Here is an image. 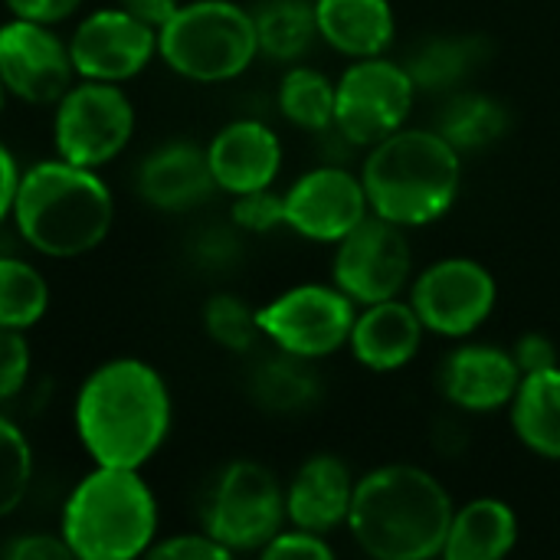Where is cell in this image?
<instances>
[{
    "label": "cell",
    "instance_id": "6da1fadb",
    "mask_svg": "<svg viewBox=\"0 0 560 560\" xmlns=\"http://www.w3.org/2000/svg\"><path fill=\"white\" fill-rule=\"evenodd\" d=\"M75 436L95 466L141 469L171 433V390L141 358L98 364L75 394Z\"/></svg>",
    "mask_w": 560,
    "mask_h": 560
},
{
    "label": "cell",
    "instance_id": "7a4b0ae2",
    "mask_svg": "<svg viewBox=\"0 0 560 560\" xmlns=\"http://www.w3.org/2000/svg\"><path fill=\"white\" fill-rule=\"evenodd\" d=\"M16 236L49 259H75L98 249L115 223V200L95 167L36 161L20 174L13 213Z\"/></svg>",
    "mask_w": 560,
    "mask_h": 560
},
{
    "label": "cell",
    "instance_id": "3957f363",
    "mask_svg": "<svg viewBox=\"0 0 560 560\" xmlns=\"http://www.w3.org/2000/svg\"><path fill=\"white\" fill-rule=\"evenodd\" d=\"M453 522L446 489L420 466H381L354 482L348 528L377 560H430L443 555Z\"/></svg>",
    "mask_w": 560,
    "mask_h": 560
},
{
    "label": "cell",
    "instance_id": "277c9868",
    "mask_svg": "<svg viewBox=\"0 0 560 560\" xmlns=\"http://www.w3.org/2000/svg\"><path fill=\"white\" fill-rule=\"evenodd\" d=\"M459 151L430 128H397L371 148L361 171L371 213L397 226L440 220L459 194Z\"/></svg>",
    "mask_w": 560,
    "mask_h": 560
},
{
    "label": "cell",
    "instance_id": "5b68a950",
    "mask_svg": "<svg viewBox=\"0 0 560 560\" xmlns=\"http://www.w3.org/2000/svg\"><path fill=\"white\" fill-rule=\"evenodd\" d=\"M72 558L135 560L158 541V499L141 469L95 466L69 492L59 518Z\"/></svg>",
    "mask_w": 560,
    "mask_h": 560
},
{
    "label": "cell",
    "instance_id": "8992f818",
    "mask_svg": "<svg viewBox=\"0 0 560 560\" xmlns=\"http://www.w3.org/2000/svg\"><path fill=\"white\" fill-rule=\"evenodd\" d=\"M158 56L190 82H230L259 56L253 10L233 0L180 3L158 30Z\"/></svg>",
    "mask_w": 560,
    "mask_h": 560
},
{
    "label": "cell",
    "instance_id": "52a82bcc",
    "mask_svg": "<svg viewBox=\"0 0 560 560\" xmlns=\"http://www.w3.org/2000/svg\"><path fill=\"white\" fill-rule=\"evenodd\" d=\"M285 522V492L279 479L253 459L230 463L217 476L203 509V532L230 555L262 551Z\"/></svg>",
    "mask_w": 560,
    "mask_h": 560
},
{
    "label": "cell",
    "instance_id": "ba28073f",
    "mask_svg": "<svg viewBox=\"0 0 560 560\" xmlns=\"http://www.w3.org/2000/svg\"><path fill=\"white\" fill-rule=\"evenodd\" d=\"M135 135V105L115 82L79 79L56 102L52 141L62 161L82 167H105Z\"/></svg>",
    "mask_w": 560,
    "mask_h": 560
},
{
    "label": "cell",
    "instance_id": "9c48e42d",
    "mask_svg": "<svg viewBox=\"0 0 560 560\" xmlns=\"http://www.w3.org/2000/svg\"><path fill=\"white\" fill-rule=\"evenodd\" d=\"M417 85L404 62L384 56L358 59L335 82V131L348 144L374 148L404 128L413 108Z\"/></svg>",
    "mask_w": 560,
    "mask_h": 560
},
{
    "label": "cell",
    "instance_id": "30bf717a",
    "mask_svg": "<svg viewBox=\"0 0 560 560\" xmlns=\"http://www.w3.org/2000/svg\"><path fill=\"white\" fill-rule=\"evenodd\" d=\"M259 331L279 351L315 361L341 351L354 328V299L338 285H295L256 308Z\"/></svg>",
    "mask_w": 560,
    "mask_h": 560
},
{
    "label": "cell",
    "instance_id": "8fae6325",
    "mask_svg": "<svg viewBox=\"0 0 560 560\" xmlns=\"http://www.w3.org/2000/svg\"><path fill=\"white\" fill-rule=\"evenodd\" d=\"M335 285L354 299V305H374L397 299L410 282V243L404 226L384 217H364L348 236L338 240Z\"/></svg>",
    "mask_w": 560,
    "mask_h": 560
},
{
    "label": "cell",
    "instance_id": "7c38bea8",
    "mask_svg": "<svg viewBox=\"0 0 560 560\" xmlns=\"http://www.w3.org/2000/svg\"><path fill=\"white\" fill-rule=\"evenodd\" d=\"M495 279L476 259H440L423 269L410 289V305L427 331L443 338L472 335L495 308Z\"/></svg>",
    "mask_w": 560,
    "mask_h": 560
},
{
    "label": "cell",
    "instance_id": "4fadbf2b",
    "mask_svg": "<svg viewBox=\"0 0 560 560\" xmlns=\"http://www.w3.org/2000/svg\"><path fill=\"white\" fill-rule=\"evenodd\" d=\"M75 79L69 39L49 23L10 16L0 26V82L26 105H56Z\"/></svg>",
    "mask_w": 560,
    "mask_h": 560
},
{
    "label": "cell",
    "instance_id": "5bb4252c",
    "mask_svg": "<svg viewBox=\"0 0 560 560\" xmlns=\"http://www.w3.org/2000/svg\"><path fill=\"white\" fill-rule=\"evenodd\" d=\"M69 52L79 79L95 82H128L148 69L158 56V30L131 16L128 10L102 7L82 16L69 36Z\"/></svg>",
    "mask_w": 560,
    "mask_h": 560
},
{
    "label": "cell",
    "instance_id": "9a60e30c",
    "mask_svg": "<svg viewBox=\"0 0 560 560\" xmlns=\"http://www.w3.org/2000/svg\"><path fill=\"white\" fill-rule=\"evenodd\" d=\"M282 197L285 226L318 243H338L371 213L364 180L335 164L302 174Z\"/></svg>",
    "mask_w": 560,
    "mask_h": 560
},
{
    "label": "cell",
    "instance_id": "2e32d148",
    "mask_svg": "<svg viewBox=\"0 0 560 560\" xmlns=\"http://www.w3.org/2000/svg\"><path fill=\"white\" fill-rule=\"evenodd\" d=\"M138 197L161 213H187L210 200L217 190L207 148L194 141H164L138 167Z\"/></svg>",
    "mask_w": 560,
    "mask_h": 560
},
{
    "label": "cell",
    "instance_id": "e0dca14e",
    "mask_svg": "<svg viewBox=\"0 0 560 560\" xmlns=\"http://www.w3.org/2000/svg\"><path fill=\"white\" fill-rule=\"evenodd\" d=\"M207 161L217 180V190L249 194L272 187L282 167V141L279 135L256 118H240L223 125L207 144Z\"/></svg>",
    "mask_w": 560,
    "mask_h": 560
},
{
    "label": "cell",
    "instance_id": "ac0fdd59",
    "mask_svg": "<svg viewBox=\"0 0 560 560\" xmlns=\"http://www.w3.org/2000/svg\"><path fill=\"white\" fill-rule=\"evenodd\" d=\"M522 384L515 358L492 345H469L446 358L440 387L450 404L469 413H492L512 404Z\"/></svg>",
    "mask_w": 560,
    "mask_h": 560
},
{
    "label": "cell",
    "instance_id": "d6986e66",
    "mask_svg": "<svg viewBox=\"0 0 560 560\" xmlns=\"http://www.w3.org/2000/svg\"><path fill=\"white\" fill-rule=\"evenodd\" d=\"M354 482L338 456H312L285 489V518L295 528L325 535L348 522Z\"/></svg>",
    "mask_w": 560,
    "mask_h": 560
},
{
    "label": "cell",
    "instance_id": "ffe728a7",
    "mask_svg": "<svg viewBox=\"0 0 560 560\" xmlns=\"http://www.w3.org/2000/svg\"><path fill=\"white\" fill-rule=\"evenodd\" d=\"M423 322L410 302L387 299L364 305L351 328V351L371 371H397L410 364L423 345Z\"/></svg>",
    "mask_w": 560,
    "mask_h": 560
},
{
    "label": "cell",
    "instance_id": "44dd1931",
    "mask_svg": "<svg viewBox=\"0 0 560 560\" xmlns=\"http://www.w3.org/2000/svg\"><path fill=\"white\" fill-rule=\"evenodd\" d=\"M318 36L351 59L381 56L394 39L390 0H315Z\"/></svg>",
    "mask_w": 560,
    "mask_h": 560
},
{
    "label": "cell",
    "instance_id": "7402d4cb",
    "mask_svg": "<svg viewBox=\"0 0 560 560\" xmlns=\"http://www.w3.org/2000/svg\"><path fill=\"white\" fill-rule=\"evenodd\" d=\"M518 541V518L502 499H472L453 512L443 545L446 560H499Z\"/></svg>",
    "mask_w": 560,
    "mask_h": 560
},
{
    "label": "cell",
    "instance_id": "603a6c76",
    "mask_svg": "<svg viewBox=\"0 0 560 560\" xmlns=\"http://www.w3.org/2000/svg\"><path fill=\"white\" fill-rule=\"evenodd\" d=\"M509 407L518 440L545 459H560V364L525 374Z\"/></svg>",
    "mask_w": 560,
    "mask_h": 560
},
{
    "label": "cell",
    "instance_id": "cb8c5ba5",
    "mask_svg": "<svg viewBox=\"0 0 560 560\" xmlns=\"http://www.w3.org/2000/svg\"><path fill=\"white\" fill-rule=\"evenodd\" d=\"M489 59V43L482 36H433L423 39L404 62L417 92H446L463 85Z\"/></svg>",
    "mask_w": 560,
    "mask_h": 560
},
{
    "label": "cell",
    "instance_id": "d4e9b609",
    "mask_svg": "<svg viewBox=\"0 0 560 560\" xmlns=\"http://www.w3.org/2000/svg\"><path fill=\"white\" fill-rule=\"evenodd\" d=\"M253 23L259 52L276 62L302 59L318 36L315 0H262L253 10Z\"/></svg>",
    "mask_w": 560,
    "mask_h": 560
},
{
    "label": "cell",
    "instance_id": "484cf974",
    "mask_svg": "<svg viewBox=\"0 0 560 560\" xmlns=\"http://www.w3.org/2000/svg\"><path fill=\"white\" fill-rule=\"evenodd\" d=\"M318 377L308 368L305 358H295L289 351H279L276 358H266L253 377H249V394L262 410L272 413H299L308 410L318 400Z\"/></svg>",
    "mask_w": 560,
    "mask_h": 560
},
{
    "label": "cell",
    "instance_id": "4316f807",
    "mask_svg": "<svg viewBox=\"0 0 560 560\" xmlns=\"http://www.w3.org/2000/svg\"><path fill=\"white\" fill-rule=\"evenodd\" d=\"M509 128V112L489 98V95H456L446 102L436 131L463 154V151H482L492 141H499Z\"/></svg>",
    "mask_w": 560,
    "mask_h": 560
},
{
    "label": "cell",
    "instance_id": "83f0119b",
    "mask_svg": "<svg viewBox=\"0 0 560 560\" xmlns=\"http://www.w3.org/2000/svg\"><path fill=\"white\" fill-rule=\"evenodd\" d=\"M49 308V282L36 266L0 253V328L30 331Z\"/></svg>",
    "mask_w": 560,
    "mask_h": 560
},
{
    "label": "cell",
    "instance_id": "f1b7e54d",
    "mask_svg": "<svg viewBox=\"0 0 560 560\" xmlns=\"http://www.w3.org/2000/svg\"><path fill=\"white\" fill-rule=\"evenodd\" d=\"M279 112L295 128L331 131L335 128V82L312 66H292L279 82Z\"/></svg>",
    "mask_w": 560,
    "mask_h": 560
},
{
    "label": "cell",
    "instance_id": "f546056e",
    "mask_svg": "<svg viewBox=\"0 0 560 560\" xmlns=\"http://www.w3.org/2000/svg\"><path fill=\"white\" fill-rule=\"evenodd\" d=\"M33 486V450L23 430L0 413V518L13 515Z\"/></svg>",
    "mask_w": 560,
    "mask_h": 560
},
{
    "label": "cell",
    "instance_id": "4dcf8cb0",
    "mask_svg": "<svg viewBox=\"0 0 560 560\" xmlns=\"http://www.w3.org/2000/svg\"><path fill=\"white\" fill-rule=\"evenodd\" d=\"M203 328L220 348L236 351V354L253 351V345L262 338L256 312L240 295H230V292H220L203 305Z\"/></svg>",
    "mask_w": 560,
    "mask_h": 560
},
{
    "label": "cell",
    "instance_id": "1f68e13d",
    "mask_svg": "<svg viewBox=\"0 0 560 560\" xmlns=\"http://www.w3.org/2000/svg\"><path fill=\"white\" fill-rule=\"evenodd\" d=\"M233 223L246 233H269L276 226H285V197H279L272 187L236 194Z\"/></svg>",
    "mask_w": 560,
    "mask_h": 560
},
{
    "label": "cell",
    "instance_id": "d6a6232c",
    "mask_svg": "<svg viewBox=\"0 0 560 560\" xmlns=\"http://www.w3.org/2000/svg\"><path fill=\"white\" fill-rule=\"evenodd\" d=\"M30 341L26 331H10L0 328V404H10L23 394L30 381Z\"/></svg>",
    "mask_w": 560,
    "mask_h": 560
},
{
    "label": "cell",
    "instance_id": "836d02e7",
    "mask_svg": "<svg viewBox=\"0 0 560 560\" xmlns=\"http://www.w3.org/2000/svg\"><path fill=\"white\" fill-rule=\"evenodd\" d=\"M148 558L154 560H226L230 551L210 538L207 532H187V535H171L164 541H154Z\"/></svg>",
    "mask_w": 560,
    "mask_h": 560
},
{
    "label": "cell",
    "instance_id": "e575fe53",
    "mask_svg": "<svg viewBox=\"0 0 560 560\" xmlns=\"http://www.w3.org/2000/svg\"><path fill=\"white\" fill-rule=\"evenodd\" d=\"M266 560H331L335 551L325 541V535L305 532V528H292V532H279L262 551Z\"/></svg>",
    "mask_w": 560,
    "mask_h": 560
},
{
    "label": "cell",
    "instance_id": "d590c367",
    "mask_svg": "<svg viewBox=\"0 0 560 560\" xmlns=\"http://www.w3.org/2000/svg\"><path fill=\"white\" fill-rule=\"evenodd\" d=\"M10 560H69L72 551L62 535H46V532H30L20 535L7 545L3 551Z\"/></svg>",
    "mask_w": 560,
    "mask_h": 560
},
{
    "label": "cell",
    "instance_id": "8d00e7d4",
    "mask_svg": "<svg viewBox=\"0 0 560 560\" xmlns=\"http://www.w3.org/2000/svg\"><path fill=\"white\" fill-rule=\"evenodd\" d=\"M82 0H3V7L10 10V16L20 20H33V23H62L79 10Z\"/></svg>",
    "mask_w": 560,
    "mask_h": 560
},
{
    "label": "cell",
    "instance_id": "74e56055",
    "mask_svg": "<svg viewBox=\"0 0 560 560\" xmlns=\"http://www.w3.org/2000/svg\"><path fill=\"white\" fill-rule=\"evenodd\" d=\"M512 358H515V364H518L522 377H525V374L548 371V368H558V351H555V345H551L545 335H538V331L525 335V338L515 345Z\"/></svg>",
    "mask_w": 560,
    "mask_h": 560
},
{
    "label": "cell",
    "instance_id": "f35d334b",
    "mask_svg": "<svg viewBox=\"0 0 560 560\" xmlns=\"http://www.w3.org/2000/svg\"><path fill=\"white\" fill-rule=\"evenodd\" d=\"M20 164L13 158V151L0 141V226L3 220H10L13 213V200H16V187H20Z\"/></svg>",
    "mask_w": 560,
    "mask_h": 560
},
{
    "label": "cell",
    "instance_id": "ab89813d",
    "mask_svg": "<svg viewBox=\"0 0 560 560\" xmlns=\"http://www.w3.org/2000/svg\"><path fill=\"white\" fill-rule=\"evenodd\" d=\"M118 7L128 10L131 16H138L141 23L161 30L174 16V10L180 7V0H118Z\"/></svg>",
    "mask_w": 560,
    "mask_h": 560
},
{
    "label": "cell",
    "instance_id": "60d3db41",
    "mask_svg": "<svg viewBox=\"0 0 560 560\" xmlns=\"http://www.w3.org/2000/svg\"><path fill=\"white\" fill-rule=\"evenodd\" d=\"M7 98H10V95H7V89H3V82H0V115H3V108H7Z\"/></svg>",
    "mask_w": 560,
    "mask_h": 560
}]
</instances>
